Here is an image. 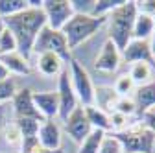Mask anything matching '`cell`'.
Returning <instances> with one entry per match:
<instances>
[{"label": "cell", "instance_id": "cell-1", "mask_svg": "<svg viewBox=\"0 0 155 153\" xmlns=\"http://www.w3.org/2000/svg\"><path fill=\"white\" fill-rule=\"evenodd\" d=\"M4 26L13 33L17 41V52L22 54L26 59L33 52V43L37 39L39 31L46 26V17L41 9V6H30L11 17L4 18Z\"/></svg>", "mask_w": 155, "mask_h": 153}, {"label": "cell", "instance_id": "cell-2", "mask_svg": "<svg viewBox=\"0 0 155 153\" xmlns=\"http://www.w3.org/2000/svg\"><path fill=\"white\" fill-rule=\"evenodd\" d=\"M135 18H137L135 0H124V4H120L116 9H113L105 18V22L109 24V41H113L114 46L120 52L131 41Z\"/></svg>", "mask_w": 155, "mask_h": 153}, {"label": "cell", "instance_id": "cell-3", "mask_svg": "<svg viewBox=\"0 0 155 153\" xmlns=\"http://www.w3.org/2000/svg\"><path fill=\"white\" fill-rule=\"evenodd\" d=\"M105 18L107 17H92L87 13H74L72 18L61 30L67 39L68 50L72 52L74 48L83 44L87 39H91L94 33H98V30L105 24Z\"/></svg>", "mask_w": 155, "mask_h": 153}, {"label": "cell", "instance_id": "cell-4", "mask_svg": "<svg viewBox=\"0 0 155 153\" xmlns=\"http://www.w3.org/2000/svg\"><path fill=\"white\" fill-rule=\"evenodd\" d=\"M120 142L124 153H153L155 148V133L150 131L142 120L129 124L124 131L111 133Z\"/></svg>", "mask_w": 155, "mask_h": 153}, {"label": "cell", "instance_id": "cell-5", "mask_svg": "<svg viewBox=\"0 0 155 153\" xmlns=\"http://www.w3.org/2000/svg\"><path fill=\"white\" fill-rule=\"evenodd\" d=\"M70 81L76 92V98L80 100L81 107H91L96 103V87L91 80V76L87 72V68L78 61V59H70Z\"/></svg>", "mask_w": 155, "mask_h": 153}, {"label": "cell", "instance_id": "cell-6", "mask_svg": "<svg viewBox=\"0 0 155 153\" xmlns=\"http://www.w3.org/2000/svg\"><path fill=\"white\" fill-rule=\"evenodd\" d=\"M33 52L39 55V54H45V52H52V54H57L65 63H68L72 59V54L68 50V44H67V39L61 30H52L48 26H45L41 31H39L37 39L33 43Z\"/></svg>", "mask_w": 155, "mask_h": 153}, {"label": "cell", "instance_id": "cell-7", "mask_svg": "<svg viewBox=\"0 0 155 153\" xmlns=\"http://www.w3.org/2000/svg\"><path fill=\"white\" fill-rule=\"evenodd\" d=\"M41 9L46 17V26L52 30H63L74 15L70 0H43Z\"/></svg>", "mask_w": 155, "mask_h": 153}, {"label": "cell", "instance_id": "cell-8", "mask_svg": "<svg viewBox=\"0 0 155 153\" xmlns=\"http://www.w3.org/2000/svg\"><path fill=\"white\" fill-rule=\"evenodd\" d=\"M57 98H59V118L65 122L67 116L78 107V98L70 81V72L68 68H63V72L57 78Z\"/></svg>", "mask_w": 155, "mask_h": 153}, {"label": "cell", "instance_id": "cell-9", "mask_svg": "<svg viewBox=\"0 0 155 153\" xmlns=\"http://www.w3.org/2000/svg\"><path fill=\"white\" fill-rule=\"evenodd\" d=\"M13 112L15 118H33L37 122H45V118L39 114V111L35 109L33 103V90L31 89H21L17 90V94L13 96Z\"/></svg>", "mask_w": 155, "mask_h": 153}, {"label": "cell", "instance_id": "cell-10", "mask_svg": "<svg viewBox=\"0 0 155 153\" xmlns=\"http://www.w3.org/2000/svg\"><path fill=\"white\" fill-rule=\"evenodd\" d=\"M65 129L67 133L72 137V140H76L78 144H81L83 138L92 131V125L89 124L87 120V114H85V109L78 105L65 120Z\"/></svg>", "mask_w": 155, "mask_h": 153}, {"label": "cell", "instance_id": "cell-11", "mask_svg": "<svg viewBox=\"0 0 155 153\" xmlns=\"http://www.w3.org/2000/svg\"><path fill=\"white\" fill-rule=\"evenodd\" d=\"M120 61H122V54L120 50L114 46L113 41H105L98 57L94 59V68L96 70H100V72H105V74H111L114 70H118L120 67Z\"/></svg>", "mask_w": 155, "mask_h": 153}, {"label": "cell", "instance_id": "cell-12", "mask_svg": "<svg viewBox=\"0 0 155 153\" xmlns=\"http://www.w3.org/2000/svg\"><path fill=\"white\" fill-rule=\"evenodd\" d=\"M33 103L45 120H54L55 116H59V98L55 90L33 92Z\"/></svg>", "mask_w": 155, "mask_h": 153}, {"label": "cell", "instance_id": "cell-13", "mask_svg": "<svg viewBox=\"0 0 155 153\" xmlns=\"http://www.w3.org/2000/svg\"><path fill=\"white\" fill-rule=\"evenodd\" d=\"M120 54H122V59L126 63H139V61L153 63V54H151V48H150V41L131 39Z\"/></svg>", "mask_w": 155, "mask_h": 153}, {"label": "cell", "instance_id": "cell-14", "mask_svg": "<svg viewBox=\"0 0 155 153\" xmlns=\"http://www.w3.org/2000/svg\"><path fill=\"white\" fill-rule=\"evenodd\" d=\"M39 146L46 149H61V129L54 120H45L39 125Z\"/></svg>", "mask_w": 155, "mask_h": 153}, {"label": "cell", "instance_id": "cell-15", "mask_svg": "<svg viewBox=\"0 0 155 153\" xmlns=\"http://www.w3.org/2000/svg\"><path fill=\"white\" fill-rule=\"evenodd\" d=\"M65 61L61 59L57 54L52 52H45L37 55V70L39 74H43L45 78H54V76H59L63 72Z\"/></svg>", "mask_w": 155, "mask_h": 153}, {"label": "cell", "instance_id": "cell-16", "mask_svg": "<svg viewBox=\"0 0 155 153\" xmlns=\"http://www.w3.org/2000/svg\"><path fill=\"white\" fill-rule=\"evenodd\" d=\"M0 63L6 67L9 76L11 74H15V76H28L31 72L30 59H26V57L22 54H18V52H11V54L0 55Z\"/></svg>", "mask_w": 155, "mask_h": 153}, {"label": "cell", "instance_id": "cell-17", "mask_svg": "<svg viewBox=\"0 0 155 153\" xmlns=\"http://www.w3.org/2000/svg\"><path fill=\"white\" fill-rule=\"evenodd\" d=\"M133 100H135V105H137V112L140 114L155 107V81L139 85L133 92Z\"/></svg>", "mask_w": 155, "mask_h": 153}, {"label": "cell", "instance_id": "cell-18", "mask_svg": "<svg viewBox=\"0 0 155 153\" xmlns=\"http://www.w3.org/2000/svg\"><path fill=\"white\" fill-rule=\"evenodd\" d=\"M155 30V18L137 13V18L133 22V33H131V39H139V41H150L151 35Z\"/></svg>", "mask_w": 155, "mask_h": 153}, {"label": "cell", "instance_id": "cell-19", "mask_svg": "<svg viewBox=\"0 0 155 153\" xmlns=\"http://www.w3.org/2000/svg\"><path fill=\"white\" fill-rule=\"evenodd\" d=\"M87 120L92 125V129H100L104 133H111V122H109V112L102 111L100 107L91 105V107H83Z\"/></svg>", "mask_w": 155, "mask_h": 153}, {"label": "cell", "instance_id": "cell-20", "mask_svg": "<svg viewBox=\"0 0 155 153\" xmlns=\"http://www.w3.org/2000/svg\"><path fill=\"white\" fill-rule=\"evenodd\" d=\"M151 74H153V65L151 63H144V61H139V63H133L131 68H129V78L135 81V85H144V83H150L151 81Z\"/></svg>", "mask_w": 155, "mask_h": 153}, {"label": "cell", "instance_id": "cell-21", "mask_svg": "<svg viewBox=\"0 0 155 153\" xmlns=\"http://www.w3.org/2000/svg\"><path fill=\"white\" fill-rule=\"evenodd\" d=\"M107 133L100 131V129H92L89 135L83 138V142L80 144V149H78V153H98L100 151V146L104 142Z\"/></svg>", "mask_w": 155, "mask_h": 153}, {"label": "cell", "instance_id": "cell-22", "mask_svg": "<svg viewBox=\"0 0 155 153\" xmlns=\"http://www.w3.org/2000/svg\"><path fill=\"white\" fill-rule=\"evenodd\" d=\"M118 100V94L113 89H96V107H100L102 111H109V114L114 111V103Z\"/></svg>", "mask_w": 155, "mask_h": 153}, {"label": "cell", "instance_id": "cell-23", "mask_svg": "<svg viewBox=\"0 0 155 153\" xmlns=\"http://www.w3.org/2000/svg\"><path fill=\"white\" fill-rule=\"evenodd\" d=\"M15 124L21 129V135H22V140H24V138H37L39 125L43 122H37L33 118H15Z\"/></svg>", "mask_w": 155, "mask_h": 153}, {"label": "cell", "instance_id": "cell-24", "mask_svg": "<svg viewBox=\"0 0 155 153\" xmlns=\"http://www.w3.org/2000/svg\"><path fill=\"white\" fill-rule=\"evenodd\" d=\"M28 8V0H0V18L17 15Z\"/></svg>", "mask_w": 155, "mask_h": 153}, {"label": "cell", "instance_id": "cell-25", "mask_svg": "<svg viewBox=\"0 0 155 153\" xmlns=\"http://www.w3.org/2000/svg\"><path fill=\"white\" fill-rule=\"evenodd\" d=\"M124 0H94V6L91 9L92 17H107L113 9H116Z\"/></svg>", "mask_w": 155, "mask_h": 153}, {"label": "cell", "instance_id": "cell-26", "mask_svg": "<svg viewBox=\"0 0 155 153\" xmlns=\"http://www.w3.org/2000/svg\"><path fill=\"white\" fill-rule=\"evenodd\" d=\"M135 89H137V85H135V81L129 78V74H122L120 78H116L113 90L118 94V96H131L135 92Z\"/></svg>", "mask_w": 155, "mask_h": 153}, {"label": "cell", "instance_id": "cell-27", "mask_svg": "<svg viewBox=\"0 0 155 153\" xmlns=\"http://www.w3.org/2000/svg\"><path fill=\"white\" fill-rule=\"evenodd\" d=\"M114 112H120L124 116H133L135 112H137V105H135V100L133 96H118L114 103Z\"/></svg>", "mask_w": 155, "mask_h": 153}, {"label": "cell", "instance_id": "cell-28", "mask_svg": "<svg viewBox=\"0 0 155 153\" xmlns=\"http://www.w3.org/2000/svg\"><path fill=\"white\" fill-rule=\"evenodd\" d=\"M15 94H17V85H15L13 78H8L4 81H0V105H4L6 102L13 100Z\"/></svg>", "mask_w": 155, "mask_h": 153}, {"label": "cell", "instance_id": "cell-29", "mask_svg": "<svg viewBox=\"0 0 155 153\" xmlns=\"http://www.w3.org/2000/svg\"><path fill=\"white\" fill-rule=\"evenodd\" d=\"M4 137L6 142L9 146H21L22 144V135H21V129L17 127V124H6L4 125Z\"/></svg>", "mask_w": 155, "mask_h": 153}, {"label": "cell", "instance_id": "cell-30", "mask_svg": "<svg viewBox=\"0 0 155 153\" xmlns=\"http://www.w3.org/2000/svg\"><path fill=\"white\" fill-rule=\"evenodd\" d=\"M98 153H124V149H122L120 142L116 140L111 133H107L105 138H104V142H102V146H100V151Z\"/></svg>", "mask_w": 155, "mask_h": 153}, {"label": "cell", "instance_id": "cell-31", "mask_svg": "<svg viewBox=\"0 0 155 153\" xmlns=\"http://www.w3.org/2000/svg\"><path fill=\"white\" fill-rule=\"evenodd\" d=\"M109 122H111V133L124 131L129 125V118L124 116V114H120V112H114V111L109 114Z\"/></svg>", "mask_w": 155, "mask_h": 153}, {"label": "cell", "instance_id": "cell-32", "mask_svg": "<svg viewBox=\"0 0 155 153\" xmlns=\"http://www.w3.org/2000/svg\"><path fill=\"white\" fill-rule=\"evenodd\" d=\"M135 6H137V13L155 18V0H139V2H135Z\"/></svg>", "mask_w": 155, "mask_h": 153}, {"label": "cell", "instance_id": "cell-33", "mask_svg": "<svg viewBox=\"0 0 155 153\" xmlns=\"http://www.w3.org/2000/svg\"><path fill=\"white\" fill-rule=\"evenodd\" d=\"M142 122H144V125H146L150 131L155 133V107H151L150 111H146V112L142 114Z\"/></svg>", "mask_w": 155, "mask_h": 153}, {"label": "cell", "instance_id": "cell-34", "mask_svg": "<svg viewBox=\"0 0 155 153\" xmlns=\"http://www.w3.org/2000/svg\"><path fill=\"white\" fill-rule=\"evenodd\" d=\"M31 153H63V149H46V148H41L39 146L35 151H31Z\"/></svg>", "mask_w": 155, "mask_h": 153}, {"label": "cell", "instance_id": "cell-35", "mask_svg": "<svg viewBox=\"0 0 155 153\" xmlns=\"http://www.w3.org/2000/svg\"><path fill=\"white\" fill-rule=\"evenodd\" d=\"M8 78H11L9 72L6 70V67H4L2 63H0V81H4V80H8Z\"/></svg>", "mask_w": 155, "mask_h": 153}, {"label": "cell", "instance_id": "cell-36", "mask_svg": "<svg viewBox=\"0 0 155 153\" xmlns=\"http://www.w3.org/2000/svg\"><path fill=\"white\" fill-rule=\"evenodd\" d=\"M150 48H151V54L155 57V30H153V35H151V39H150Z\"/></svg>", "mask_w": 155, "mask_h": 153}, {"label": "cell", "instance_id": "cell-37", "mask_svg": "<svg viewBox=\"0 0 155 153\" xmlns=\"http://www.w3.org/2000/svg\"><path fill=\"white\" fill-rule=\"evenodd\" d=\"M4 116H6V111H4V105H0V127L4 125Z\"/></svg>", "mask_w": 155, "mask_h": 153}, {"label": "cell", "instance_id": "cell-38", "mask_svg": "<svg viewBox=\"0 0 155 153\" xmlns=\"http://www.w3.org/2000/svg\"><path fill=\"white\" fill-rule=\"evenodd\" d=\"M4 30H6V26H4V18H0V35H2Z\"/></svg>", "mask_w": 155, "mask_h": 153}]
</instances>
